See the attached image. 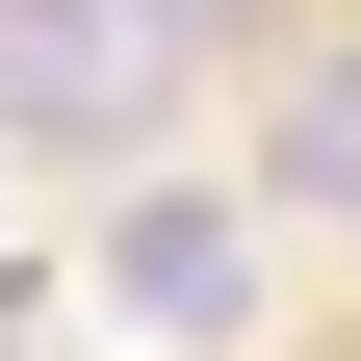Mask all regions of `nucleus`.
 Listing matches in <instances>:
<instances>
[{
	"instance_id": "obj_3",
	"label": "nucleus",
	"mask_w": 361,
	"mask_h": 361,
	"mask_svg": "<svg viewBox=\"0 0 361 361\" xmlns=\"http://www.w3.org/2000/svg\"><path fill=\"white\" fill-rule=\"evenodd\" d=\"M0 361H26V258H0Z\"/></svg>"
},
{
	"instance_id": "obj_1",
	"label": "nucleus",
	"mask_w": 361,
	"mask_h": 361,
	"mask_svg": "<svg viewBox=\"0 0 361 361\" xmlns=\"http://www.w3.org/2000/svg\"><path fill=\"white\" fill-rule=\"evenodd\" d=\"M104 310H129V336H233V310H258V233L207 207V180H129V207H104Z\"/></svg>"
},
{
	"instance_id": "obj_2",
	"label": "nucleus",
	"mask_w": 361,
	"mask_h": 361,
	"mask_svg": "<svg viewBox=\"0 0 361 361\" xmlns=\"http://www.w3.org/2000/svg\"><path fill=\"white\" fill-rule=\"evenodd\" d=\"M258 180H284V207H336V233H361V52H310V78H284V155H258Z\"/></svg>"
}]
</instances>
